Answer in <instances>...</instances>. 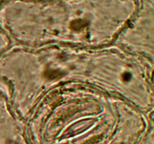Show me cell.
Listing matches in <instances>:
<instances>
[{
	"instance_id": "cell-1",
	"label": "cell",
	"mask_w": 154,
	"mask_h": 144,
	"mask_svg": "<svg viewBox=\"0 0 154 144\" xmlns=\"http://www.w3.org/2000/svg\"><path fill=\"white\" fill-rule=\"evenodd\" d=\"M4 54L3 79L10 88V104L22 116L29 115L48 94L69 86L97 88L142 110L153 102V63L117 45H15Z\"/></svg>"
}]
</instances>
